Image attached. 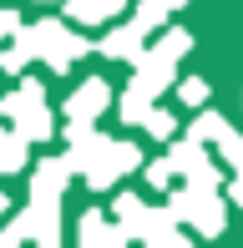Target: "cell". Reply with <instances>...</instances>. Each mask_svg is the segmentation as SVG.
I'll list each match as a JSON object with an SVG mask.
<instances>
[{
	"mask_svg": "<svg viewBox=\"0 0 243 248\" xmlns=\"http://www.w3.org/2000/svg\"><path fill=\"white\" fill-rule=\"evenodd\" d=\"M147 183H152V187H167V183H172V162H167V157L147 167Z\"/></svg>",
	"mask_w": 243,
	"mask_h": 248,
	"instance_id": "cell-20",
	"label": "cell"
},
{
	"mask_svg": "<svg viewBox=\"0 0 243 248\" xmlns=\"http://www.w3.org/2000/svg\"><path fill=\"white\" fill-rule=\"evenodd\" d=\"M172 213H178V223H193L197 233H223V223H228V213H223V198H218V187H208V183H187L178 198H172Z\"/></svg>",
	"mask_w": 243,
	"mask_h": 248,
	"instance_id": "cell-2",
	"label": "cell"
},
{
	"mask_svg": "<svg viewBox=\"0 0 243 248\" xmlns=\"http://www.w3.org/2000/svg\"><path fill=\"white\" fill-rule=\"evenodd\" d=\"M167 5H172V10H182V5H187V0H167Z\"/></svg>",
	"mask_w": 243,
	"mask_h": 248,
	"instance_id": "cell-23",
	"label": "cell"
},
{
	"mask_svg": "<svg viewBox=\"0 0 243 248\" xmlns=\"http://www.w3.org/2000/svg\"><path fill=\"white\" fill-rule=\"evenodd\" d=\"M228 198H233L238 208H243V177H233V187H228Z\"/></svg>",
	"mask_w": 243,
	"mask_h": 248,
	"instance_id": "cell-22",
	"label": "cell"
},
{
	"mask_svg": "<svg viewBox=\"0 0 243 248\" xmlns=\"http://www.w3.org/2000/svg\"><path fill=\"white\" fill-rule=\"evenodd\" d=\"M5 208H10V202H5V198H0V213H5Z\"/></svg>",
	"mask_w": 243,
	"mask_h": 248,
	"instance_id": "cell-24",
	"label": "cell"
},
{
	"mask_svg": "<svg viewBox=\"0 0 243 248\" xmlns=\"http://www.w3.org/2000/svg\"><path fill=\"white\" fill-rule=\"evenodd\" d=\"M112 157H117L122 177H127V172H137V167H142V152L132 147V142H112Z\"/></svg>",
	"mask_w": 243,
	"mask_h": 248,
	"instance_id": "cell-18",
	"label": "cell"
},
{
	"mask_svg": "<svg viewBox=\"0 0 243 248\" xmlns=\"http://www.w3.org/2000/svg\"><path fill=\"white\" fill-rule=\"evenodd\" d=\"M147 111H152V96H147V92H137V86L122 92V122H142Z\"/></svg>",
	"mask_w": 243,
	"mask_h": 248,
	"instance_id": "cell-13",
	"label": "cell"
},
{
	"mask_svg": "<svg viewBox=\"0 0 243 248\" xmlns=\"http://www.w3.org/2000/svg\"><path fill=\"white\" fill-rule=\"evenodd\" d=\"M142 36H147V31H142L137 20H127V26L106 31L96 51H102V56H112V61H142V56H147V51H142Z\"/></svg>",
	"mask_w": 243,
	"mask_h": 248,
	"instance_id": "cell-5",
	"label": "cell"
},
{
	"mask_svg": "<svg viewBox=\"0 0 243 248\" xmlns=\"http://www.w3.org/2000/svg\"><path fill=\"white\" fill-rule=\"evenodd\" d=\"M106 107H112V86H106L102 76H91V81H81V86L71 92V101H66V117L91 122V117H102Z\"/></svg>",
	"mask_w": 243,
	"mask_h": 248,
	"instance_id": "cell-4",
	"label": "cell"
},
{
	"mask_svg": "<svg viewBox=\"0 0 243 248\" xmlns=\"http://www.w3.org/2000/svg\"><path fill=\"white\" fill-rule=\"evenodd\" d=\"M76 238H81V243H127V228H122V223H117V228H106L102 213H86L81 228H76Z\"/></svg>",
	"mask_w": 243,
	"mask_h": 248,
	"instance_id": "cell-11",
	"label": "cell"
},
{
	"mask_svg": "<svg viewBox=\"0 0 243 248\" xmlns=\"http://www.w3.org/2000/svg\"><path fill=\"white\" fill-rule=\"evenodd\" d=\"M71 157H46L41 162V172L30 177V198H56L61 202V193H66V183H71Z\"/></svg>",
	"mask_w": 243,
	"mask_h": 248,
	"instance_id": "cell-6",
	"label": "cell"
},
{
	"mask_svg": "<svg viewBox=\"0 0 243 248\" xmlns=\"http://www.w3.org/2000/svg\"><path fill=\"white\" fill-rule=\"evenodd\" d=\"M127 0H66V16L81 20V26H96V20H112Z\"/></svg>",
	"mask_w": 243,
	"mask_h": 248,
	"instance_id": "cell-8",
	"label": "cell"
},
{
	"mask_svg": "<svg viewBox=\"0 0 243 248\" xmlns=\"http://www.w3.org/2000/svg\"><path fill=\"white\" fill-rule=\"evenodd\" d=\"M142 127H147V132H152V137H162V142H167V137H172V132H178V122H172V117H167V111H157V107H152V111H147V117H142Z\"/></svg>",
	"mask_w": 243,
	"mask_h": 248,
	"instance_id": "cell-17",
	"label": "cell"
},
{
	"mask_svg": "<svg viewBox=\"0 0 243 248\" xmlns=\"http://www.w3.org/2000/svg\"><path fill=\"white\" fill-rule=\"evenodd\" d=\"M218 152H223L228 172H233V177H243V137H238V132H228V137L218 142Z\"/></svg>",
	"mask_w": 243,
	"mask_h": 248,
	"instance_id": "cell-15",
	"label": "cell"
},
{
	"mask_svg": "<svg viewBox=\"0 0 243 248\" xmlns=\"http://www.w3.org/2000/svg\"><path fill=\"white\" fill-rule=\"evenodd\" d=\"M15 31H20V16H15L10 5H0V41H10Z\"/></svg>",
	"mask_w": 243,
	"mask_h": 248,
	"instance_id": "cell-21",
	"label": "cell"
},
{
	"mask_svg": "<svg viewBox=\"0 0 243 248\" xmlns=\"http://www.w3.org/2000/svg\"><path fill=\"white\" fill-rule=\"evenodd\" d=\"M228 132H233V127H228V117H218V111H197V122H193V132H187V137L213 142V147H218V142H223Z\"/></svg>",
	"mask_w": 243,
	"mask_h": 248,
	"instance_id": "cell-12",
	"label": "cell"
},
{
	"mask_svg": "<svg viewBox=\"0 0 243 248\" xmlns=\"http://www.w3.org/2000/svg\"><path fill=\"white\" fill-rule=\"evenodd\" d=\"M167 10H172L167 0H142V5H137V16H132V20H137L142 31H157V26H162V16H167Z\"/></svg>",
	"mask_w": 243,
	"mask_h": 248,
	"instance_id": "cell-14",
	"label": "cell"
},
{
	"mask_svg": "<svg viewBox=\"0 0 243 248\" xmlns=\"http://www.w3.org/2000/svg\"><path fill=\"white\" fill-rule=\"evenodd\" d=\"M112 213H117V223H122V228H127V238H142V228H147V202H142V198H132V193H122L117 202H112Z\"/></svg>",
	"mask_w": 243,
	"mask_h": 248,
	"instance_id": "cell-7",
	"label": "cell"
},
{
	"mask_svg": "<svg viewBox=\"0 0 243 248\" xmlns=\"http://www.w3.org/2000/svg\"><path fill=\"white\" fill-rule=\"evenodd\" d=\"M15 127H20V137H26V142H46L51 132H56V127H51V111H46V101L26 107V111L15 117Z\"/></svg>",
	"mask_w": 243,
	"mask_h": 248,
	"instance_id": "cell-10",
	"label": "cell"
},
{
	"mask_svg": "<svg viewBox=\"0 0 243 248\" xmlns=\"http://www.w3.org/2000/svg\"><path fill=\"white\" fill-rule=\"evenodd\" d=\"M26 152H30V142L20 137V127H0V172H20Z\"/></svg>",
	"mask_w": 243,
	"mask_h": 248,
	"instance_id": "cell-9",
	"label": "cell"
},
{
	"mask_svg": "<svg viewBox=\"0 0 243 248\" xmlns=\"http://www.w3.org/2000/svg\"><path fill=\"white\" fill-rule=\"evenodd\" d=\"M15 41H20L30 56H36V61H46L51 71H66L76 56L91 51L71 26H66V20H41V26H30V31H15Z\"/></svg>",
	"mask_w": 243,
	"mask_h": 248,
	"instance_id": "cell-1",
	"label": "cell"
},
{
	"mask_svg": "<svg viewBox=\"0 0 243 248\" xmlns=\"http://www.w3.org/2000/svg\"><path fill=\"white\" fill-rule=\"evenodd\" d=\"M26 61H36V56H30L26 46H20V41H15V46H10V51H0V71H20V66H26Z\"/></svg>",
	"mask_w": 243,
	"mask_h": 248,
	"instance_id": "cell-19",
	"label": "cell"
},
{
	"mask_svg": "<svg viewBox=\"0 0 243 248\" xmlns=\"http://www.w3.org/2000/svg\"><path fill=\"white\" fill-rule=\"evenodd\" d=\"M208 92H213V86H208L203 76H187V81H178V96L187 101V107H203V101H208Z\"/></svg>",
	"mask_w": 243,
	"mask_h": 248,
	"instance_id": "cell-16",
	"label": "cell"
},
{
	"mask_svg": "<svg viewBox=\"0 0 243 248\" xmlns=\"http://www.w3.org/2000/svg\"><path fill=\"white\" fill-rule=\"evenodd\" d=\"M167 162H172V172H182V177H187V183H208V187H218V183H223V172H218V167H213V157H208V142H197V137L172 142Z\"/></svg>",
	"mask_w": 243,
	"mask_h": 248,
	"instance_id": "cell-3",
	"label": "cell"
}]
</instances>
